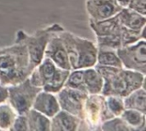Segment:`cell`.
<instances>
[{"instance_id": "obj_1", "label": "cell", "mask_w": 146, "mask_h": 131, "mask_svg": "<svg viewBox=\"0 0 146 131\" xmlns=\"http://www.w3.org/2000/svg\"><path fill=\"white\" fill-rule=\"evenodd\" d=\"M29 56L24 43L14 44L0 49V84L4 86L17 84L31 73Z\"/></svg>"}, {"instance_id": "obj_2", "label": "cell", "mask_w": 146, "mask_h": 131, "mask_svg": "<svg viewBox=\"0 0 146 131\" xmlns=\"http://www.w3.org/2000/svg\"><path fill=\"white\" fill-rule=\"evenodd\" d=\"M104 78L101 94L104 96L126 97L133 90L145 86V74L123 67H111L96 65Z\"/></svg>"}, {"instance_id": "obj_3", "label": "cell", "mask_w": 146, "mask_h": 131, "mask_svg": "<svg viewBox=\"0 0 146 131\" xmlns=\"http://www.w3.org/2000/svg\"><path fill=\"white\" fill-rule=\"evenodd\" d=\"M67 50L71 70L93 67L97 64L98 46L93 41L63 30L59 32Z\"/></svg>"}, {"instance_id": "obj_4", "label": "cell", "mask_w": 146, "mask_h": 131, "mask_svg": "<svg viewBox=\"0 0 146 131\" xmlns=\"http://www.w3.org/2000/svg\"><path fill=\"white\" fill-rule=\"evenodd\" d=\"M65 30L60 24L53 23L46 27L40 28L32 34H27L19 30L15 34V42H20L26 45L29 56L30 69L37 66L44 57V50L50 38Z\"/></svg>"}, {"instance_id": "obj_5", "label": "cell", "mask_w": 146, "mask_h": 131, "mask_svg": "<svg viewBox=\"0 0 146 131\" xmlns=\"http://www.w3.org/2000/svg\"><path fill=\"white\" fill-rule=\"evenodd\" d=\"M69 72L56 66L50 59L44 57L42 61L33 69L28 78L34 86L56 94L64 87Z\"/></svg>"}, {"instance_id": "obj_6", "label": "cell", "mask_w": 146, "mask_h": 131, "mask_svg": "<svg viewBox=\"0 0 146 131\" xmlns=\"http://www.w3.org/2000/svg\"><path fill=\"white\" fill-rule=\"evenodd\" d=\"M105 105V96L102 94L88 95L84 107L80 130H100L103 122L112 118Z\"/></svg>"}, {"instance_id": "obj_7", "label": "cell", "mask_w": 146, "mask_h": 131, "mask_svg": "<svg viewBox=\"0 0 146 131\" xmlns=\"http://www.w3.org/2000/svg\"><path fill=\"white\" fill-rule=\"evenodd\" d=\"M40 90L42 89L34 86L27 78L17 84L8 86L7 102L17 114H26L32 108L33 101Z\"/></svg>"}, {"instance_id": "obj_8", "label": "cell", "mask_w": 146, "mask_h": 131, "mask_svg": "<svg viewBox=\"0 0 146 131\" xmlns=\"http://www.w3.org/2000/svg\"><path fill=\"white\" fill-rule=\"evenodd\" d=\"M123 68L141 72L146 75V41L138 42L122 46L116 49Z\"/></svg>"}, {"instance_id": "obj_9", "label": "cell", "mask_w": 146, "mask_h": 131, "mask_svg": "<svg viewBox=\"0 0 146 131\" xmlns=\"http://www.w3.org/2000/svg\"><path fill=\"white\" fill-rule=\"evenodd\" d=\"M56 95L61 110L75 115L81 120L83 119L84 107L88 94L78 90L63 87Z\"/></svg>"}, {"instance_id": "obj_10", "label": "cell", "mask_w": 146, "mask_h": 131, "mask_svg": "<svg viewBox=\"0 0 146 131\" xmlns=\"http://www.w3.org/2000/svg\"><path fill=\"white\" fill-rule=\"evenodd\" d=\"M122 8L117 0H86L89 20L98 21L114 17Z\"/></svg>"}, {"instance_id": "obj_11", "label": "cell", "mask_w": 146, "mask_h": 131, "mask_svg": "<svg viewBox=\"0 0 146 131\" xmlns=\"http://www.w3.org/2000/svg\"><path fill=\"white\" fill-rule=\"evenodd\" d=\"M44 57L50 59L56 66L71 71L68 55L59 33L53 35L49 40L44 50Z\"/></svg>"}, {"instance_id": "obj_12", "label": "cell", "mask_w": 146, "mask_h": 131, "mask_svg": "<svg viewBox=\"0 0 146 131\" xmlns=\"http://www.w3.org/2000/svg\"><path fill=\"white\" fill-rule=\"evenodd\" d=\"M32 108L50 118L61 110L56 94L47 92L43 90L37 94Z\"/></svg>"}, {"instance_id": "obj_13", "label": "cell", "mask_w": 146, "mask_h": 131, "mask_svg": "<svg viewBox=\"0 0 146 131\" xmlns=\"http://www.w3.org/2000/svg\"><path fill=\"white\" fill-rule=\"evenodd\" d=\"M82 120L64 110H60L56 115L50 118V130L68 131L80 130Z\"/></svg>"}, {"instance_id": "obj_14", "label": "cell", "mask_w": 146, "mask_h": 131, "mask_svg": "<svg viewBox=\"0 0 146 131\" xmlns=\"http://www.w3.org/2000/svg\"><path fill=\"white\" fill-rule=\"evenodd\" d=\"M89 25L91 29L93 31L96 38L112 36L121 37L122 26L121 25L117 15L98 21L89 20Z\"/></svg>"}, {"instance_id": "obj_15", "label": "cell", "mask_w": 146, "mask_h": 131, "mask_svg": "<svg viewBox=\"0 0 146 131\" xmlns=\"http://www.w3.org/2000/svg\"><path fill=\"white\" fill-rule=\"evenodd\" d=\"M121 26L136 31L145 28L146 15H143L127 7H123L116 14Z\"/></svg>"}, {"instance_id": "obj_16", "label": "cell", "mask_w": 146, "mask_h": 131, "mask_svg": "<svg viewBox=\"0 0 146 131\" xmlns=\"http://www.w3.org/2000/svg\"><path fill=\"white\" fill-rule=\"evenodd\" d=\"M84 85L86 94H101L104 86V78L95 66L84 69Z\"/></svg>"}, {"instance_id": "obj_17", "label": "cell", "mask_w": 146, "mask_h": 131, "mask_svg": "<svg viewBox=\"0 0 146 131\" xmlns=\"http://www.w3.org/2000/svg\"><path fill=\"white\" fill-rule=\"evenodd\" d=\"M125 109H133L146 113L145 86H142L123 98Z\"/></svg>"}, {"instance_id": "obj_18", "label": "cell", "mask_w": 146, "mask_h": 131, "mask_svg": "<svg viewBox=\"0 0 146 131\" xmlns=\"http://www.w3.org/2000/svg\"><path fill=\"white\" fill-rule=\"evenodd\" d=\"M28 130H50V118L31 108L27 113Z\"/></svg>"}, {"instance_id": "obj_19", "label": "cell", "mask_w": 146, "mask_h": 131, "mask_svg": "<svg viewBox=\"0 0 146 131\" xmlns=\"http://www.w3.org/2000/svg\"><path fill=\"white\" fill-rule=\"evenodd\" d=\"M132 130H145L146 117L143 113L137 110L125 109L120 116Z\"/></svg>"}, {"instance_id": "obj_20", "label": "cell", "mask_w": 146, "mask_h": 131, "mask_svg": "<svg viewBox=\"0 0 146 131\" xmlns=\"http://www.w3.org/2000/svg\"><path fill=\"white\" fill-rule=\"evenodd\" d=\"M96 65L111 67H123L116 50L109 48L98 47Z\"/></svg>"}, {"instance_id": "obj_21", "label": "cell", "mask_w": 146, "mask_h": 131, "mask_svg": "<svg viewBox=\"0 0 146 131\" xmlns=\"http://www.w3.org/2000/svg\"><path fill=\"white\" fill-rule=\"evenodd\" d=\"M17 116L14 108L6 101L0 104V130H10Z\"/></svg>"}, {"instance_id": "obj_22", "label": "cell", "mask_w": 146, "mask_h": 131, "mask_svg": "<svg viewBox=\"0 0 146 131\" xmlns=\"http://www.w3.org/2000/svg\"><path fill=\"white\" fill-rule=\"evenodd\" d=\"M64 87H68L86 93L84 85V69L71 70L66 79Z\"/></svg>"}, {"instance_id": "obj_23", "label": "cell", "mask_w": 146, "mask_h": 131, "mask_svg": "<svg viewBox=\"0 0 146 131\" xmlns=\"http://www.w3.org/2000/svg\"><path fill=\"white\" fill-rule=\"evenodd\" d=\"M105 105L108 112L114 117H120L125 110L124 101L122 97L108 95L105 96Z\"/></svg>"}, {"instance_id": "obj_24", "label": "cell", "mask_w": 146, "mask_h": 131, "mask_svg": "<svg viewBox=\"0 0 146 131\" xmlns=\"http://www.w3.org/2000/svg\"><path fill=\"white\" fill-rule=\"evenodd\" d=\"M145 28L136 31L128 29L122 26L121 28V47L133 44L140 39H145Z\"/></svg>"}, {"instance_id": "obj_25", "label": "cell", "mask_w": 146, "mask_h": 131, "mask_svg": "<svg viewBox=\"0 0 146 131\" xmlns=\"http://www.w3.org/2000/svg\"><path fill=\"white\" fill-rule=\"evenodd\" d=\"M100 130H132L121 117H114L102 123Z\"/></svg>"}, {"instance_id": "obj_26", "label": "cell", "mask_w": 146, "mask_h": 131, "mask_svg": "<svg viewBox=\"0 0 146 131\" xmlns=\"http://www.w3.org/2000/svg\"><path fill=\"white\" fill-rule=\"evenodd\" d=\"M10 130H28V124L26 114H17Z\"/></svg>"}, {"instance_id": "obj_27", "label": "cell", "mask_w": 146, "mask_h": 131, "mask_svg": "<svg viewBox=\"0 0 146 131\" xmlns=\"http://www.w3.org/2000/svg\"><path fill=\"white\" fill-rule=\"evenodd\" d=\"M127 7L143 15H146V0H129Z\"/></svg>"}, {"instance_id": "obj_28", "label": "cell", "mask_w": 146, "mask_h": 131, "mask_svg": "<svg viewBox=\"0 0 146 131\" xmlns=\"http://www.w3.org/2000/svg\"><path fill=\"white\" fill-rule=\"evenodd\" d=\"M8 100V87L0 84V104Z\"/></svg>"}, {"instance_id": "obj_29", "label": "cell", "mask_w": 146, "mask_h": 131, "mask_svg": "<svg viewBox=\"0 0 146 131\" xmlns=\"http://www.w3.org/2000/svg\"><path fill=\"white\" fill-rule=\"evenodd\" d=\"M117 1L119 2V3H120L122 7H127V3H128V2H129V0H117Z\"/></svg>"}]
</instances>
